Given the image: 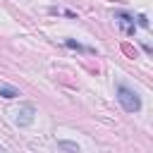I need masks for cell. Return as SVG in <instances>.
Masks as SVG:
<instances>
[{
    "instance_id": "cell-5",
    "label": "cell",
    "mask_w": 153,
    "mask_h": 153,
    "mask_svg": "<svg viewBox=\"0 0 153 153\" xmlns=\"http://www.w3.org/2000/svg\"><path fill=\"white\" fill-rule=\"evenodd\" d=\"M0 96H2V98H7V100H12V98H17V96H19V91H17V88H12V86H0Z\"/></svg>"
},
{
    "instance_id": "cell-4",
    "label": "cell",
    "mask_w": 153,
    "mask_h": 153,
    "mask_svg": "<svg viewBox=\"0 0 153 153\" xmlns=\"http://www.w3.org/2000/svg\"><path fill=\"white\" fill-rule=\"evenodd\" d=\"M57 148L60 151H65V153H81V148H79V143H74V141H57Z\"/></svg>"
},
{
    "instance_id": "cell-1",
    "label": "cell",
    "mask_w": 153,
    "mask_h": 153,
    "mask_svg": "<svg viewBox=\"0 0 153 153\" xmlns=\"http://www.w3.org/2000/svg\"><path fill=\"white\" fill-rule=\"evenodd\" d=\"M117 100L127 112H139L141 110V98L136 96V91H131L124 84H117Z\"/></svg>"
},
{
    "instance_id": "cell-2",
    "label": "cell",
    "mask_w": 153,
    "mask_h": 153,
    "mask_svg": "<svg viewBox=\"0 0 153 153\" xmlns=\"http://www.w3.org/2000/svg\"><path fill=\"white\" fill-rule=\"evenodd\" d=\"M33 120H36V108L31 103H24V105H19V110H14L17 127H29V124H33Z\"/></svg>"
},
{
    "instance_id": "cell-3",
    "label": "cell",
    "mask_w": 153,
    "mask_h": 153,
    "mask_svg": "<svg viewBox=\"0 0 153 153\" xmlns=\"http://www.w3.org/2000/svg\"><path fill=\"white\" fill-rule=\"evenodd\" d=\"M115 17L120 19V24H122V29H124V33H129V36H134V17H129V14H124V12H117Z\"/></svg>"
},
{
    "instance_id": "cell-7",
    "label": "cell",
    "mask_w": 153,
    "mask_h": 153,
    "mask_svg": "<svg viewBox=\"0 0 153 153\" xmlns=\"http://www.w3.org/2000/svg\"><path fill=\"white\" fill-rule=\"evenodd\" d=\"M136 22H139V26L148 29V19H146V14H139V17H136Z\"/></svg>"
},
{
    "instance_id": "cell-6",
    "label": "cell",
    "mask_w": 153,
    "mask_h": 153,
    "mask_svg": "<svg viewBox=\"0 0 153 153\" xmlns=\"http://www.w3.org/2000/svg\"><path fill=\"white\" fill-rule=\"evenodd\" d=\"M65 45H67V48H74V50H81V53H84V50H86V53H91V48H84L81 43H76V41H72V38H67V41H65Z\"/></svg>"
}]
</instances>
